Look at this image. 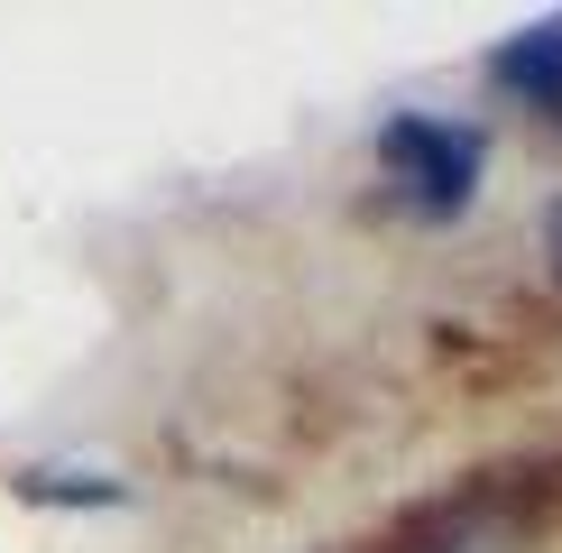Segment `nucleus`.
Segmentation results:
<instances>
[{
  "label": "nucleus",
  "mask_w": 562,
  "mask_h": 553,
  "mask_svg": "<svg viewBox=\"0 0 562 553\" xmlns=\"http://www.w3.org/2000/svg\"><path fill=\"white\" fill-rule=\"evenodd\" d=\"M379 176L396 184L415 222H461L480 203V176H488V138L471 121H434V111H396L379 129Z\"/></svg>",
  "instance_id": "nucleus-1"
},
{
  "label": "nucleus",
  "mask_w": 562,
  "mask_h": 553,
  "mask_svg": "<svg viewBox=\"0 0 562 553\" xmlns=\"http://www.w3.org/2000/svg\"><path fill=\"white\" fill-rule=\"evenodd\" d=\"M488 83H498L507 102H526V111H544V121H562V10L535 19V29H517V37H498Z\"/></svg>",
  "instance_id": "nucleus-2"
},
{
  "label": "nucleus",
  "mask_w": 562,
  "mask_h": 553,
  "mask_svg": "<svg viewBox=\"0 0 562 553\" xmlns=\"http://www.w3.org/2000/svg\"><path fill=\"white\" fill-rule=\"evenodd\" d=\"M10 489L29 507H130V479H111V471H19Z\"/></svg>",
  "instance_id": "nucleus-3"
},
{
  "label": "nucleus",
  "mask_w": 562,
  "mask_h": 553,
  "mask_svg": "<svg viewBox=\"0 0 562 553\" xmlns=\"http://www.w3.org/2000/svg\"><path fill=\"white\" fill-rule=\"evenodd\" d=\"M544 259H553V276H562V203L544 213Z\"/></svg>",
  "instance_id": "nucleus-4"
}]
</instances>
